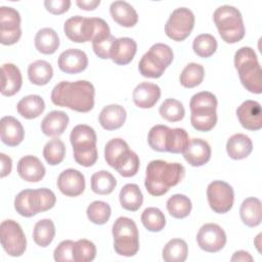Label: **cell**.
Masks as SVG:
<instances>
[{
  "label": "cell",
  "instance_id": "1",
  "mask_svg": "<svg viewBox=\"0 0 262 262\" xmlns=\"http://www.w3.org/2000/svg\"><path fill=\"white\" fill-rule=\"evenodd\" d=\"M94 96V86L86 80L75 82L61 81L51 91V101L53 104L79 113H88L93 108Z\"/></svg>",
  "mask_w": 262,
  "mask_h": 262
},
{
  "label": "cell",
  "instance_id": "9",
  "mask_svg": "<svg viewBox=\"0 0 262 262\" xmlns=\"http://www.w3.org/2000/svg\"><path fill=\"white\" fill-rule=\"evenodd\" d=\"M174 58L171 47L164 43L154 44L138 62V70L145 78H160Z\"/></svg>",
  "mask_w": 262,
  "mask_h": 262
},
{
  "label": "cell",
  "instance_id": "6",
  "mask_svg": "<svg viewBox=\"0 0 262 262\" xmlns=\"http://www.w3.org/2000/svg\"><path fill=\"white\" fill-rule=\"evenodd\" d=\"M56 196L46 187L38 189H24L14 199V209L23 217H33L40 212H45L54 207Z\"/></svg>",
  "mask_w": 262,
  "mask_h": 262
},
{
  "label": "cell",
  "instance_id": "23",
  "mask_svg": "<svg viewBox=\"0 0 262 262\" xmlns=\"http://www.w3.org/2000/svg\"><path fill=\"white\" fill-rule=\"evenodd\" d=\"M161 97V88L149 82H142L138 84L132 93V99L136 106L140 108L152 107Z\"/></svg>",
  "mask_w": 262,
  "mask_h": 262
},
{
  "label": "cell",
  "instance_id": "21",
  "mask_svg": "<svg viewBox=\"0 0 262 262\" xmlns=\"http://www.w3.org/2000/svg\"><path fill=\"white\" fill-rule=\"evenodd\" d=\"M1 141L8 146H16L24 140L25 130L21 123L12 116H5L0 121Z\"/></svg>",
  "mask_w": 262,
  "mask_h": 262
},
{
  "label": "cell",
  "instance_id": "5",
  "mask_svg": "<svg viewBox=\"0 0 262 262\" xmlns=\"http://www.w3.org/2000/svg\"><path fill=\"white\" fill-rule=\"evenodd\" d=\"M96 140L95 130L88 125L79 124L72 129L70 141L77 164L83 167H91L96 163L98 158Z\"/></svg>",
  "mask_w": 262,
  "mask_h": 262
},
{
  "label": "cell",
  "instance_id": "29",
  "mask_svg": "<svg viewBox=\"0 0 262 262\" xmlns=\"http://www.w3.org/2000/svg\"><path fill=\"white\" fill-rule=\"evenodd\" d=\"M253 150L251 138L243 133L231 135L226 142V152L232 160H243L250 156Z\"/></svg>",
  "mask_w": 262,
  "mask_h": 262
},
{
  "label": "cell",
  "instance_id": "12",
  "mask_svg": "<svg viewBox=\"0 0 262 262\" xmlns=\"http://www.w3.org/2000/svg\"><path fill=\"white\" fill-rule=\"evenodd\" d=\"M207 199L211 210L218 214H225L233 206L234 191L229 183L214 180L207 187Z\"/></svg>",
  "mask_w": 262,
  "mask_h": 262
},
{
  "label": "cell",
  "instance_id": "51",
  "mask_svg": "<svg viewBox=\"0 0 262 262\" xmlns=\"http://www.w3.org/2000/svg\"><path fill=\"white\" fill-rule=\"evenodd\" d=\"M44 6L47 11L52 14L58 15L67 12L71 7L70 0H45Z\"/></svg>",
  "mask_w": 262,
  "mask_h": 262
},
{
  "label": "cell",
  "instance_id": "53",
  "mask_svg": "<svg viewBox=\"0 0 262 262\" xmlns=\"http://www.w3.org/2000/svg\"><path fill=\"white\" fill-rule=\"evenodd\" d=\"M254 260V258L251 256V254L249 252H246V251H243V250H239V251H236L233 253L232 257L230 258V261L234 262H252Z\"/></svg>",
  "mask_w": 262,
  "mask_h": 262
},
{
  "label": "cell",
  "instance_id": "27",
  "mask_svg": "<svg viewBox=\"0 0 262 262\" xmlns=\"http://www.w3.org/2000/svg\"><path fill=\"white\" fill-rule=\"evenodd\" d=\"M131 149L128 143L122 138H113L104 146V160L115 170L128 157Z\"/></svg>",
  "mask_w": 262,
  "mask_h": 262
},
{
  "label": "cell",
  "instance_id": "10",
  "mask_svg": "<svg viewBox=\"0 0 262 262\" xmlns=\"http://www.w3.org/2000/svg\"><path fill=\"white\" fill-rule=\"evenodd\" d=\"M0 241L5 253L11 257L21 256L27 249V238L21 226L12 219L0 224Z\"/></svg>",
  "mask_w": 262,
  "mask_h": 262
},
{
  "label": "cell",
  "instance_id": "8",
  "mask_svg": "<svg viewBox=\"0 0 262 262\" xmlns=\"http://www.w3.org/2000/svg\"><path fill=\"white\" fill-rule=\"evenodd\" d=\"M114 249L116 253L124 257H132L139 250V234L136 223L128 217L121 216L113 224Z\"/></svg>",
  "mask_w": 262,
  "mask_h": 262
},
{
  "label": "cell",
  "instance_id": "24",
  "mask_svg": "<svg viewBox=\"0 0 262 262\" xmlns=\"http://www.w3.org/2000/svg\"><path fill=\"white\" fill-rule=\"evenodd\" d=\"M127 118L126 110L120 104H108L103 106L98 116V121L101 127L112 131L121 128Z\"/></svg>",
  "mask_w": 262,
  "mask_h": 262
},
{
  "label": "cell",
  "instance_id": "36",
  "mask_svg": "<svg viewBox=\"0 0 262 262\" xmlns=\"http://www.w3.org/2000/svg\"><path fill=\"white\" fill-rule=\"evenodd\" d=\"M91 189L96 194H110L117 186V179L115 176L105 170H100L91 176Z\"/></svg>",
  "mask_w": 262,
  "mask_h": 262
},
{
  "label": "cell",
  "instance_id": "11",
  "mask_svg": "<svg viewBox=\"0 0 262 262\" xmlns=\"http://www.w3.org/2000/svg\"><path fill=\"white\" fill-rule=\"evenodd\" d=\"M194 20V14L189 8L178 7L170 14L165 25V33L174 41H183L190 35Z\"/></svg>",
  "mask_w": 262,
  "mask_h": 262
},
{
  "label": "cell",
  "instance_id": "48",
  "mask_svg": "<svg viewBox=\"0 0 262 262\" xmlns=\"http://www.w3.org/2000/svg\"><path fill=\"white\" fill-rule=\"evenodd\" d=\"M140 160L136 152L130 151L125 161L116 169V171L123 177H133L139 170Z\"/></svg>",
  "mask_w": 262,
  "mask_h": 262
},
{
  "label": "cell",
  "instance_id": "18",
  "mask_svg": "<svg viewBox=\"0 0 262 262\" xmlns=\"http://www.w3.org/2000/svg\"><path fill=\"white\" fill-rule=\"evenodd\" d=\"M57 64L59 70L66 74H78L88 67V57L81 49L69 48L60 53Z\"/></svg>",
  "mask_w": 262,
  "mask_h": 262
},
{
  "label": "cell",
  "instance_id": "26",
  "mask_svg": "<svg viewBox=\"0 0 262 262\" xmlns=\"http://www.w3.org/2000/svg\"><path fill=\"white\" fill-rule=\"evenodd\" d=\"M69 116L62 111H51L41 122V131L50 137L60 136L69 125Z\"/></svg>",
  "mask_w": 262,
  "mask_h": 262
},
{
  "label": "cell",
  "instance_id": "50",
  "mask_svg": "<svg viewBox=\"0 0 262 262\" xmlns=\"http://www.w3.org/2000/svg\"><path fill=\"white\" fill-rule=\"evenodd\" d=\"M116 39L117 38H115L113 35H110L102 40L92 42V48L94 53L101 59L111 58Z\"/></svg>",
  "mask_w": 262,
  "mask_h": 262
},
{
  "label": "cell",
  "instance_id": "22",
  "mask_svg": "<svg viewBox=\"0 0 262 262\" xmlns=\"http://www.w3.org/2000/svg\"><path fill=\"white\" fill-rule=\"evenodd\" d=\"M23 85V77L19 69L6 62L1 67V93L4 96H12L17 93Z\"/></svg>",
  "mask_w": 262,
  "mask_h": 262
},
{
  "label": "cell",
  "instance_id": "16",
  "mask_svg": "<svg viewBox=\"0 0 262 262\" xmlns=\"http://www.w3.org/2000/svg\"><path fill=\"white\" fill-rule=\"evenodd\" d=\"M57 188L67 196H78L85 190L86 182L82 172L77 169H66L57 177Z\"/></svg>",
  "mask_w": 262,
  "mask_h": 262
},
{
  "label": "cell",
  "instance_id": "33",
  "mask_svg": "<svg viewBox=\"0 0 262 262\" xmlns=\"http://www.w3.org/2000/svg\"><path fill=\"white\" fill-rule=\"evenodd\" d=\"M119 200L122 208L127 211L135 212L141 207L143 203V195L137 184L127 183L121 188Z\"/></svg>",
  "mask_w": 262,
  "mask_h": 262
},
{
  "label": "cell",
  "instance_id": "25",
  "mask_svg": "<svg viewBox=\"0 0 262 262\" xmlns=\"http://www.w3.org/2000/svg\"><path fill=\"white\" fill-rule=\"evenodd\" d=\"M110 13L113 19L122 27L132 28L138 21V14L134 7L122 0H117L111 3Z\"/></svg>",
  "mask_w": 262,
  "mask_h": 262
},
{
  "label": "cell",
  "instance_id": "44",
  "mask_svg": "<svg viewBox=\"0 0 262 262\" xmlns=\"http://www.w3.org/2000/svg\"><path fill=\"white\" fill-rule=\"evenodd\" d=\"M161 117L169 122H179L184 118L185 108L181 101L175 98H167L159 108Z\"/></svg>",
  "mask_w": 262,
  "mask_h": 262
},
{
  "label": "cell",
  "instance_id": "37",
  "mask_svg": "<svg viewBox=\"0 0 262 262\" xmlns=\"http://www.w3.org/2000/svg\"><path fill=\"white\" fill-rule=\"evenodd\" d=\"M55 236V226L51 219H41L36 222L33 230V239L42 248L48 247Z\"/></svg>",
  "mask_w": 262,
  "mask_h": 262
},
{
  "label": "cell",
  "instance_id": "17",
  "mask_svg": "<svg viewBox=\"0 0 262 262\" xmlns=\"http://www.w3.org/2000/svg\"><path fill=\"white\" fill-rule=\"evenodd\" d=\"M236 117L241 125L250 131H257L262 128L261 104L256 100H245L236 108Z\"/></svg>",
  "mask_w": 262,
  "mask_h": 262
},
{
  "label": "cell",
  "instance_id": "43",
  "mask_svg": "<svg viewBox=\"0 0 262 262\" xmlns=\"http://www.w3.org/2000/svg\"><path fill=\"white\" fill-rule=\"evenodd\" d=\"M217 40L211 34H200L192 42L193 52L203 58H208L212 56L217 50Z\"/></svg>",
  "mask_w": 262,
  "mask_h": 262
},
{
  "label": "cell",
  "instance_id": "28",
  "mask_svg": "<svg viewBox=\"0 0 262 262\" xmlns=\"http://www.w3.org/2000/svg\"><path fill=\"white\" fill-rule=\"evenodd\" d=\"M137 51L136 42L129 37H121L116 39L111 59L120 66L128 64L132 61Z\"/></svg>",
  "mask_w": 262,
  "mask_h": 262
},
{
  "label": "cell",
  "instance_id": "47",
  "mask_svg": "<svg viewBox=\"0 0 262 262\" xmlns=\"http://www.w3.org/2000/svg\"><path fill=\"white\" fill-rule=\"evenodd\" d=\"M96 247L86 238H81L75 242L74 245V259L75 262H91L95 259Z\"/></svg>",
  "mask_w": 262,
  "mask_h": 262
},
{
  "label": "cell",
  "instance_id": "32",
  "mask_svg": "<svg viewBox=\"0 0 262 262\" xmlns=\"http://www.w3.org/2000/svg\"><path fill=\"white\" fill-rule=\"evenodd\" d=\"M34 43L42 54H53L59 47V37L53 29L42 28L36 33Z\"/></svg>",
  "mask_w": 262,
  "mask_h": 262
},
{
  "label": "cell",
  "instance_id": "54",
  "mask_svg": "<svg viewBox=\"0 0 262 262\" xmlns=\"http://www.w3.org/2000/svg\"><path fill=\"white\" fill-rule=\"evenodd\" d=\"M76 4L80 9L94 10L100 4V0H77Z\"/></svg>",
  "mask_w": 262,
  "mask_h": 262
},
{
  "label": "cell",
  "instance_id": "13",
  "mask_svg": "<svg viewBox=\"0 0 262 262\" xmlns=\"http://www.w3.org/2000/svg\"><path fill=\"white\" fill-rule=\"evenodd\" d=\"M20 14L10 6L0 7V42L3 45H13L21 37Z\"/></svg>",
  "mask_w": 262,
  "mask_h": 262
},
{
  "label": "cell",
  "instance_id": "38",
  "mask_svg": "<svg viewBox=\"0 0 262 262\" xmlns=\"http://www.w3.org/2000/svg\"><path fill=\"white\" fill-rule=\"evenodd\" d=\"M167 210L169 214L176 218L182 219L187 217L192 209L191 201L188 196L181 193H175L171 195L166 203Z\"/></svg>",
  "mask_w": 262,
  "mask_h": 262
},
{
  "label": "cell",
  "instance_id": "2",
  "mask_svg": "<svg viewBox=\"0 0 262 262\" xmlns=\"http://www.w3.org/2000/svg\"><path fill=\"white\" fill-rule=\"evenodd\" d=\"M185 176V168L180 163H170L163 160L150 161L145 170L144 186L154 196H161Z\"/></svg>",
  "mask_w": 262,
  "mask_h": 262
},
{
  "label": "cell",
  "instance_id": "14",
  "mask_svg": "<svg viewBox=\"0 0 262 262\" xmlns=\"http://www.w3.org/2000/svg\"><path fill=\"white\" fill-rule=\"evenodd\" d=\"M226 233L221 226L216 223L204 224L196 234L199 247L208 253L221 251L226 244Z\"/></svg>",
  "mask_w": 262,
  "mask_h": 262
},
{
  "label": "cell",
  "instance_id": "34",
  "mask_svg": "<svg viewBox=\"0 0 262 262\" xmlns=\"http://www.w3.org/2000/svg\"><path fill=\"white\" fill-rule=\"evenodd\" d=\"M53 76L52 66L43 59L31 62L28 67V78L30 82L37 86L46 85Z\"/></svg>",
  "mask_w": 262,
  "mask_h": 262
},
{
  "label": "cell",
  "instance_id": "4",
  "mask_svg": "<svg viewBox=\"0 0 262 262\" xmlns=\"http://www.w3.org/2000/svg\"><path fill=\"white\" fill-rule=\"evenodd\" d=\"M218 100L215 94L201 91L193 94L189 101L191 126L201 132L212 130L217 123Z\"/></svg>",
  "mask_w": 262,
  "mask_h": 262
},
{
  "label": "cell",
  "instance_id": "46",
  "mask_svg": "<svg viewBox=\"0 0 262 262\" xmlns=\"http://www.w3.org/2000/svg\"><path fill=\"white\" fill-rule=\"evenodd\" d=\"M169 129L166 125H155L150 128L147 135V142L151 149L160 152L166 151V139Z\"/></svg>",
  "mask_w": 262,
  "mask_h": 262
},
{
  "label": "cell",
  "instance_id": "35",
  "mask_svg": "<svg viewBox=\"0 0 262 262\" xmlns=\"http://www.w3.org/2000/svg\"><path fill=\"white\" fill-rule=\"evenodd\" d=\"M188 247L182 238L170 239L162 251V258L166 262H184L187 258Z\"/></svg>",
  "mask_w": 262,
  "mask_h": 262
},
{
  "label": "cell",
  "instance_id": "15",
  "mask_svg": "<svg viewBox=\"0 0 262 262\" xmlns=\"http://www.w3.org/2000/svg\"><path fill=\"white\" fill-rule=\"evenodd\" d=\"M66 36L75 43H84L92 40L93 23L91 17L75 15L68 18L63 24Z\"/></svg>",
  "mask_w": 262,
  "mask_h": 262
},
{
  "label": "cell",
  "instance_id": "42",
  "mask_svg": "<svg viewBox=\"0 0 262 262\" xmlns=\"http://www.w3.org/2000/svg\"><path fill=\"white\" fill-rule=\"evenodd\" d=\"M66 156V145L62 140L57 137L49 140L43 148V157L46 163L50 166L60 164Z\"/></svg>",
  "mask_w": 262,
  "mask_h": 262
},
{
  "label": "cell",
  "instance_id": "31",
  "mask_svg": "<svg viewBox=\"0 0 262 262\" xmlns=\"http://www.w3.org/2000/svg\"><path fill=\"white\" fill-rule=\"evenodd\" d=\"M45 110L44 99L37 94L24 96L16 104V111L23 118L32 120L38 118Z\"/></svg>",
  "mask_w": 262,
  "mask_h": 262
},
{
  "label": "cell",
  "instance_id": "55",
  "mask_svg": "<svg viewBox=\"0 0 262 262\" xmlns=\"http://www.w3.org/2000/svg\"><path fill=\"white\" fill-rule=\"evenodd\" d=\"M261 233H259L257 236H256V239L254 241V243H255V245H256V248H257V250L260 252L261 250H260V246H261V244H260V239H261Z\"/></svg>",
  "mask_w": 262,
  "mask_h": 262
},
{
  "label": "cell",
  "instance_id": "39",
  "mask_svg": "<svg viewBox=\"0 0 262 262\" xmlns=\"http://www.w3.org/2000/svg\"><path fill=\"white\" fill-rule=\"evenodd\" d=\"M189 136L183 128L169 129L166 139V151L171 154H182L189 144Z\"/></svg>",
  "mask_w": 262,
  "mask_h": 262
},
{
  "label": "cell",
  "instance_id": "30",
  "mask_svg": "<svg viewBox=\"0 0 262 262\" xmlns=\"http://www.w3.org/2000/svg\"><path fill=\"white\" fill-rule=\"evenodd\" d=\"M239 216L243 223L249 227L260 225L262 221L261 201L254 196L244 200L239 207Z\"/></svg>",
  "mask_w": 262,
  "mask_h": 262
},
{
  "label": "cell",
  "instance_id": "45",
  "mask_svg": "<svg viewBox=\"0 0 262 262\" xmlns=\"http://www.w3.org/2000/svg\"><path fill=\"white\" fill-rule=\"evenodd\" d=\"M86 214L92 223L96 225H103L108 221L112 209L111 206L103 201H94L87 207Z\"/></svg>",
  "mask_w": 262,
  "mask_h": 262
},
{
  "label": "cell",
  "instance_id": "52",
  "mask_svg": "<svg viewBox=\"0 0 262 262\" xmlns=\"http://www.w3.org/2000/svg\"><path fill=\"white\" fill-rule=\"evenodd\" d=\"M0 162H1V173L0 177L4 178L5 176L9 175L12 169V160L10 157L6 156L5 154H0Z\"/></svg>",
  "mask_w": 262,
  "mask_h": 262
},
{
  "label": "cell",
  "instance_id": "3",
  "mask_svg": "<svg viewBox=\"0 0 262 262\" xmlns=\"http://www.w3.org/2000/svg\"><path fill=\"white\" fill-rule=\"evenodd\" d=\"M233 61L243 86L251 93H262V71L254 49L241 47L235 51Z\"/></svg>",
  "mask_w": 262,
  "mask_h": 262
},
{
  "label": "cell",
  "instance_id": "40",
  "mask_svg": "<svg viewBox=\"0 0 262 262\" xmlns=\"http://www.w3.org/2000/svg\"><path fill=\"white\" fill-rule=\"evenodd\" d=\"M205 77V69L202 64L196 62H189L182 70L179 81L185 88H193L199 86Z\"/></svg>",
  "mask_w": 262,
  "mask_h": 262
},
{
  "label": "cell",
  "instance_id": "49",
  "mask_svg": "<svg viewBox=\"0 0 262 262\" xmlns=\"http://www.w3.org/2000/svg\"><path fill=\"white\" fill-rule=\"evenodd\" d=\"M74 245L75 242L64 239L60 242L54 249L53 258L56 262H75L74 259Z\"/></svg>",
  "mask_w": 262,
  "mask_h": 262
},
{
  "label": "cell",
  "instance_id": "7",
  "mask_svg": "<svg viewBox=\"0 0 262 262\" xmlns=\"http://www.w3.org/2000/svg\"><path fill=\"white\" fill-rule=\"evenodd\" d=\"M213 19L220 37L226 43H237L245 37V25L241 11L231 5H221L215 9Z\"/></svg>",
  "mask_w": 262,
  "mask_h": 262
},
{
  "label": "cell",
  "instance_id": "41",
  "mask_svg": "<svg viewBox=\"0 0 262 262\" xmlns=\"http://www.w3.org/2000/svg\"><path fill=\"white\" fill-rule=\"evenodd\" d=\"M140 220L145 229L151 232H159L166 226V218L164 213L156 207H148L144 209Z\"/></svg>",
  "mask_w": 262,
  "mask_h": 262
},
{
  "label": "cell",
  "instance_id": "19",
  "mask_svg": "<svg viewBox=\"0 0 262 262\" xmlns=\"http://www.w3.org/2000/svg\"><path fill=\"white\" fill-rule=\"evenodd\" d=\"M185 161L192 167H201L207 164L211 159V146L202 138H193L188 146L182 152Z\"/></svg>",
  "mask_w": 262,
  "mask_h": 262
},
{
  "label": "cell",
  "instance_id": "20",
  "mask_svg": "<svg viewBox=\"0 0 262 262\" xmlns=\"http://www.w3.org/2000/svg\"><path fill=\"white\" fill-rule=\"evenodd\" d=\"M16 169L19 177L28 182H38L43 179L46 173V169L42 162L32 155L20 158Z\"/></svg>",
  "mask_w": 262,
  "mask_h": 262
}]
</instances>
